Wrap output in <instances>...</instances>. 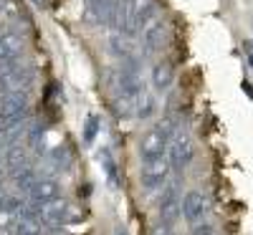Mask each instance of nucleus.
<instances>
[{
    "instance_id": "obj_5",
    "label": "nucleus",
    "mask_w": 253,
    "mask_h": 235,
    "mask_svg": "<svg viewBox=\"0 0 253 235\" xmlns=\"http://www.w3.org/2000/svg\"><path fill=\"white\" fill-rule=\"evenodd\" d=\"M167 144H170V139H167V137L157 129V126H155V129H150V132L142 137V142H139V155H142V159L165 157Z\"/></svg>"
},
{
    "instance_id": "obj_1",
    "label": "nucleus",
    "mask_w": 253,
    "mask_h": 235,
    "mask_svg": "<svg viewBox=\"0 0 253 235\" xmlns=\"http://www.w3.org/2000/svg\"><path fill=\"white\" fill-rule=\"evenodd\" d=\"M170 157H152V159H142V169H139V182L147 190H155L160 185H165L167 175H170Z\"/></svg>"
},
{
    "instance_id": "obj_15",
    "label": "nucleus",
    "mask_w": 253,
    "mask_h": 235,
    "mask_svg": "<svg viewBox=\"0 0 253 235\" xmlns=\"http://www.w3.org/2000/svg\"><path fill=\"white\" fill-rule=\"evenodd\" d=\"M36 182H38V177H36V169H33V167H23V169H18V175H15V187H18V190L28 192Z\"/></svg>"
},
{
    "instance_id": "obj_13",
    "label": "nucleus",
    "mask_w": 253,
    "mask_h": 235,
    "mask_svg": "<svg viewBox=\"0 0 253 235\" xmlns=\"http://www.w3.org/2000/svg\"><path fill=\"white\" fill-rule=\"evenodd\" d=\"M43 223L31 215H20L15 220V235H43Z\"/></svg>"
},
{
    "instance_id": "obj_6",
    "label": "nucleus",
    "mask_w": 253,
    "mask_h": 235,
    "mask_svg": "<svg viewBox=\"0 0 253 235\" xmlns=\"http://www.w3.org/2000/svg\"><path fill=\"white\" fill-rule=\"evenodd\" d=\"M28 197H31V200L36 202V207H38V205L53 202V200H58V197H63V195H61V185H58L56 180L38 177V182L28 190Z\"/></svg>"
},
{
    "instance_id": "obj_21",
    "label": "nucleus",
    "mask_w": 253,
    "mask_h": 235,
    "mask_svg": "<svg viewBox=\"0 0 253 235\" xmlns=\"http://www.w3.org/2000/svg\"><path fill=\"white\" fill-rule=\"evenodd\" d=\"M152 235H175V233H172V228H167V225H160V223H157V228H155Z\"/></svg>"
},
{
    "instance_id": "obj_18",
    "label": "nucleus",
    "mask_w": 253,
    "mask_h": 235,
    "mask_svg": "<svg viewBox=\"0 0 253 235\" xmlns=\"http://www.w3.org/2000/svg\"><path fill=\"white\" fill-rule=\"evenodd\" d=\"M51 157H53V164H58V167H69V162H71L66 147H56V149H51Z\"/></svg>"
},
{
    "instance_id": "obj_9",
    "label": "nucleus",
    "mask_w": 253,
    "mask_h": 235,
    "mask_svg": "<svg viewBox=\"0 0 253 235\" xmlns=\"http://www.w3.org/2000/svg\"><path fill=\"white\" fill-rule=\"evenodd\" d=\"M180 215H182V205L175 197V187H170V190H167V195H165V200L160 202V225L172 228L180 220Z\"/></svg>"
},
{
    "instance_id": "obj_4",
    "label": "nucleus",
    "mask_w": 253,
    "mask_h": 235,
    "mask_svg": "<svg viewBox=\"0 0 253 235\" xmlns=\"http://www.w3.org/2000/svg\"><path fill=\"white\" fill-rule=\"evenodd\" d=\"M182 215L190 225H198L203 223V218L208 215V197L203 195V192L193 190V192H187L185 200H182Z\"/></svg>"
},
{
    "instance_id": "obj_12",
    "label": "nucleus",
    "mask_w": 253,
    "mask_h": 235,
    "mask_svg": "<svg viewBox=\"0 0 253 235\" xmlns=\"http://www.w3.org/2000/svg\"><path fill=\"white\" fill-rule=\"evenodd\" d=\"M162 40H165V26L160 23V20H155V23L144 31L142 36V46H144V53H157L162 48Z\"/></svg>"
},
{
    "instance_id": "obj_14",
    "label": "nucleus",
    "mask_w": 253,
    "mask_h": 235,
    "mask_svg": "<svg viewBox=\"0 0 253 235\" xmlns=\"http://www.w3.org/2000/svg\"><path fill=\"white\" fill-rule=\"evenodd\" d=\"M99 162H101V167H104V175H107V180H109V185L112 187H117V164H114V159H112V152L109 149H101L99 152Z\"/></svg>"
},
{
    "instance_id": "obj_11",
    "label": "nucleus",
    "mask_w": 253,
    "mask_h": 235,
    "mask_svg": "<svg viewBox=\"0 0 253 235\" xmlns=\"http://www.w3.org/2000/svg\"><path fill=\"white\" fill-rule=\"evenodd\" d=\"M172 81H175L172 63H170V61L155 63V69H152V83H155V89H157V91H165V89L172 86Z\"/></svg>"
},
{
    "instance_id": "obj_3",
    "label": "nucleus",
    "mask_w": 253,
    "mask_h": 235,
    "mask_svg": "<svg viewBox=\"0 0 253 235\" xmlns=\"http://www.w3.org/2000/svg\"><path fill=\"white\" fill-rule=\"evenodd\" d=\"M195 157V149H193V139H190L187 134H175L170 139V164L175 172H182V169L193 162Z\"/></svg>"
},
{
    "instance_id": "obj_25",
    "label": "nucleus",
    "mask_w": 253,
    "mask_h": 235,
    "mask_svg": "<svg viewBox=\"0 0 253 235\" xmlns=\"http://www.w3.org/2000/svg\"><path fill=\"white\" fill-rule=\"evenodd\" d=\"M248 61H251V66H253V53H251V56H248Z\"/></svg>"
},
{
    "instance_id": "obj_19",
    "label": "nucleus",
    "mask_w": 253,
    "mask_h": 235,
    "mask_svg": "<svg viewBox=\"0 0 253 235\" xmlns=\"http://www.w3.org/2000/svg\"><path fill=\"white\" fill-rule=\"evenodd\" d=\"M109 48H112V53L119 56V58L126 56V46H124V40H122V33H114V36L109 38Z\"/></svg>"
},
{
    "instance_id": "obj_16",
    "label": "nucleus",
    "mask_w": 253,
    "mask_h": 235,
    "mask_svg": "<svg viewBox=\"0 0 253 235\" xmlns=\"http://www.w3.org/2000/svg\"><path fill=\"white\" fill-rule=\"evenodd\" d=\"M99 134V117L96 114H89L86 117V124H84V144H91Z\"/></svg>"
},
{
    "instance_id": "obj_7",
    "label": "nucleus",
    "mask_w": 253,
    "mask_h": 235,
    "mask_svg": "<svg viewBox=\"0 0 253 235\" xmlns=\"http://www.w3.org/2000/svg\"><path fill=\"white\" fill-rule=\"evenodd\" d=\"M109 26L114 33L132 36V0H114V10Z\"/></svg>"
},
{
    "instance_id": "obj_26",
    "label": "nucleus",
    "mask_w": 253,
    "mask_h": 235,
    "mask_svg": "<svg viewBox=\"0 0 253 235\" xmlns=\"http://www.w3.org/2000/svg\"><path fill=\"white\" fill-rule=\"evenodd\" d=\"M117 235H126V233H124V230H117Z\"/></svg>"
},
{
    "instance_id": "obj_23",
    "label": "nucleus",
    "mask_w": 253,
    "mask_h": 235,
    "mask_svg": "<svg viewBox=\"0 0 253 235\" xmlns=\"http://www.w3.org/2000/svg\"><path fill=\"white\" fill-rule=\"evenodd\" d=\"M243 91H246V94H248V99L253 101V86H251L248 81H243Z\"/></svg>"
},
{
    "instance_id": "obj_20",
    "label": "nucleus",
    "mask_w": 253,
    "mask_h": 235,
    "mask_svg": "<svg viewBox=\"0 0 253 235\" xmlns=\"http://www.w3.org/2000/svg\"><path fill=\"white\" fill-rule=\"evenodd\" d=\"M193 235H220L213 225H195V233Z\"/></svg>"
},
{
    "instance_id": "obj_2",
    "label": "nucleus",
    "mask_w": 253,
    "mask_h": 235,
    "mask_svg": "<svg viewBox=\"0 0 253 235\" xmlns=\"http://www.w3.org/2000/svg\"><path fill=\"white\" fill-rule=\"evenodd\" d=\"M69 215H71V205H69L66 197H58L53 202H46V205L36 207V218L46 228H61L63 223L69 220Z\"/></svg>"
},
{
    "instance_id": "obj_17",
    "label": "nucleus",
    "mask_w": 253,
    "mask_h": 235,
    "mask_svg": "<svg viewBox=\"0 0 253 235\" xmlns=\"http://www.w3.org/2000/svg\"><path fill=\"white\" fill-rule=\"evenodd\" d=\"M152 112H155V96L142 94V96H139V106H137V117H139V119H150Z\"/></svg>"
},
{
    "instance_id": "obj_10",
    "label": "nucleus",
    "mask_w": 253,
    "mask_h": 235,
    "mask_svg": "<svg viewBox=\"0 0 253 235\" xmlns=\"http://www.w3.org/2000/svg\"><path fill=\"white\" fill-rule=\"evenodd\" d=\"M155 15V0H132V36L150 23Z\"/></svg>"
},
{
    "instance_id": "obj_24",
    "label": "nucleus",
    "mask_w": 253,
    "mask_h": 235,
    "mask_svg": "<svg viewBox=\"0 0 253 235\" xmlns=\"http://www.w3.org/2000/svg\"><path fill=\"white\" fill-rule=\"evenodd\" d=\"M31 3H33L36 8H46V5H48V0H31Z\"/></svg>"
},
{
    "instance_id": "obj_8",
    "label": "nucleus",
    "mask_w": 253,
    "mask_h": 235,
    "mask_svg": "<svg viewBox=\"0 0 253 235\" xmlns=\"http://www.w3.org/2000/svg\"><path fill=\"white\" fill-rule=\"evenodd\" d=\"M114 10V0H86V20L94 26H109Z\"/></svg>"
},
{
    "instance_id": "obj_22",
    "label": "nucleus",
    "mask_w": 253,
    "mask_h": 235,
    "mask_svg": "<svg viewBox=\"0 0 253 235\" xmlns=\"http://www.w3.org/2000/svg\"><path fill=\"white\" fill-rule=\"evenodd\" d=\"M43 235H69V233H66V230H61V228H46Z\"/></svg>"
}]
</instances>
